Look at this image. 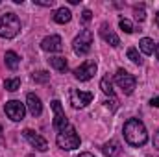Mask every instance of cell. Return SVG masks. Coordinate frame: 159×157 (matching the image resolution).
<instances>
[{"instance_id":"d4e9b609","label":"cell","mask_w":159,"mask_h":157,"mask_svg":"<svg viewBox=\"0 0 159 157\" xmlns=\"http://www.w3.org/2000/svg\"><path fill=\"white\" fill-rule=\"evenodd\" d=\"M34 2H35L37 6H44V7H52V6L56 4L54 0H44V2H43V0H34Z\"/></svg>"},{"instance_id":"7402d4cb","label":"cell","mask_w":159,"mask_h":157,"mask_svg":"<svg viewBox=\"0 0 159 157\" xmlns=\"http://www.w3.org/2000/svg\"><path fill=\"white\" fill-rule=\"evenodd\" d=\"M32 79H34L35 83H46V81L50 79V72H46V70H37V72L32 74Z\"/></svg>"},{"instance_id":"44dd1931","label":"cell","mask_w":159,"mask_h":157,"mask_svg":"<svg viewBox=\"0 0 159 157\" xmlns=\"http://www.w3.org/2000/svg\"><path fill=\"white\" fill-rule=\"evenodd\" d=\"M4 87H6V91L15 92V91H19V89H20V79H19V78L6 79V81H4Z\"/></svg>"},{"instance_id":"f546056e","label":"cell","mask_w":159,"mask_h":157,"mask_svg":"<svg viewBox=\"0 0 159 157\" xmlns=\"http://www.w3.org/2000/svg\"><path fill=\"white\" fill-rule=\"evenodd\" d=\"M154 52H156V56H157V59H159V43L156 44V50H154Z\"/></svg>"},{"instance_id":"83f0119b","label":"cell","mask_w":159,"mask_h":157,"mask_svg":"<svg viewBox=\"0 0 159 157\" xmlns=\"http://www.w3.org/2000/svg\"><path fill=\"white\" fill-rule=\"evenodd\" d=\"M154 146H156V148L159 150V129H157V133L154 135Z\"/></svg>"},{"instance_id":"603a6c76","label":"cell","mask_w":159,"mask_h":157,"mask_svg":"<svg viewBox=\"0 0 159 157\" xmlns=\"http://www.w3.org/2000/svg\"><path fill=\"white\" fill-rule=\"evenodd\" d=\"M133 13H135V19H137L139 22H143V20L146 19V7H144V4L135 6V7H133Z\"/></svg>"},{"instance_id":"6da1fadb","label":"cell","mask_w":159,"mask_h":157,"mask_svg":"<svg viewBox=\"0 0 159 157\" xmlns=\"http://www.w3.org/2000/svg\"><path fill=\"white\" fill-rule=\"evenodd\" d=\"M124 139L131 146H144L148 142V131L139 118H129L124 124Z\"/></svg>"},{"instance_id":"e0dca14e","label":"cell","mask_w":159,"mask_h":157,"mask_svg":"<svg viewBox=\"0 0 159 157\" xmlns=\"http://www.w3.org/2000/svg\"><path fill=\"white\" fill-rule=\"evenodd\" d=\"M4 59H6V65H7V69H11V70H17L19 69V63H20V57L13 52V50H9V52H6V56H4Z\"/></svg>"},{"instance_id":"2e32d148","label":"cell","mask_w":159,"mask_h":157,"mask_svg":"<svg viewBox=\"0 0 159 157\" xmlns=\"http://www.w3.org/2000/svg\"><path fill=\"white\" fill-rule=\"evenodd\" d=\"M48 63H50V67H52V69H56L57 72H67V69H69L67 59H65V57H61V56L50 57V59H48Z\"/></svg>"},{"instance_id":"7a4b0ae2","label":"cell","mask_w":159,"mask_h":157,"mask_svg":"<svg viewBox=\"0 0 159 157\" xmlns=\"http://www.w3.org/2000/svg\"><path fill=\"white\" fill-rule=\"evenodd\" d=\"M80 142H81V139H80L78 131H76V128L70 126V124H69L63 131H59L57 137H56V144H57L61 150H67V152L80 148Z\"/></svg>"},{"instance_id":"4fadbf2b","label":"cell","mask_w":159,"mask_h":157,"mask_svg":"<svg viewBox=\"0 0 159 157\" xmlns=\"http://www.w3.org/2000/svg\"><path fill=\"white\" fill-rule=\"evenodd\" d=\"M100 35H102V39L106 41V43H109L113 48H117V46H120V39L117 37V34L107 26V22H104L102 26H100Z\"/></svg>"},{"instance_id":"9c48e42d","label":"cell","mask_w":159,"mask_h":157,"mask_svg":"<svg viewBox=\"0 0 159 157\" xmlns=\"http://www.w3.org/2000/svg\"><path fill=\"white\" fill-rule=\"evenodd\" d=\"M52 111H54V129L56 131H63L67 126H69V120L65 117V111H63V105L59 100H52Z\"/></svg>"},{"instance_id":"30bf717a","label":"cell","mask_w":159,"mask_h":157,"mask_svg":"<svg viewBox=\"0 0 159 157\" xmlns=\"http://www.w3.org/2000/svg\"><path fill=\"white\" fill-rule=\"evenodd\" d=\"M22 135H24V139H26L35 150H39V152H46V150H48V142L41 137L39 133H35L34 129H24Z\"/></svg>"},{"instance_id":"484cf974","label":"cell","mask_w":159,"mask_h":157,"mask_svg":"<svg viewBox=\"0 0 159 157\" xmlns=\"http://www.w3.org/2000/svg\"><path fill=\"white\" fill-rule=\"evenodd\" d=\"M91 19H93V13H91L89 9H85V11L81 13V20H83V22H89Z\"/></svg>"},{"instance_id":"f1b7e54d","label":"cell","mask_w":159,"mask_h":157,"mask_svg":"<svg viewBox=\"0 0 159 157\" xmlns=\"http://www.w3.org/2000/svg\"><path fill=\"white\" fill-rule=\"evenodd\" d=\"M78 157H94L93 154H89V152H83V154H80Z\"/></svg>"},{"instance_id":"277c9868","label":"cell","mask_w":159,"mask_h":157,"mask_svg":"<svg viewBox=\"0 0 159 157\" xmlns=\"http://www.w3.org/2000/svg\"><path fill=\"white\" fill-rule=\"evenodd\" d=\"M91 44H93V32L91 30H83L80 32V35L72 41V50L76 56H87L91 52Z\"/></svg>"},{"instance_id":"ba28073f","label":"cell","mask_w":159,"mask_h":157,"mask_svg":"<svg viewBox=\"0 0 159 157\" xmlns=\"http://www.w3.org/2000/svg\"><path fill=\"white\" fill-rule=\"evenodd\" d=\"M96 61H91V59H87V61H83L81 65H80L78 69H74V78L80 79V81H89V79L93 78L94 74H96Z\"/></svg>"},{"instance_id":"52a82bcc","label":"cell","mask_w":159,"mask_h":157,"mask_svg":"<svg viewBox=\"0 0 159 157\" xmlns=\"http://www.w3.org/2000/svg\"><path fill=\"white\" fill-rule=\"evenodd\" d=\"M94 94L93 92H87V91H80V89H72L70 91V104L74 109H83L87 107L91 102H93Z\"/></svg>"},{"instance_id":"5bb4252c","label":"cell","mask_w":159,"mask_h":157,"mask_svg":"<svg viewBox=\"0 0 159 157\" xmlns=\"http://www.w3.org/2000/svg\"><path fill=\"white\" fill-rule=\"evenodd\" d=\"M102 152H104V155H107V157H117L120 154V144H119V141H109V142H106L104 146H102Z\"/></svg>"},{"instance_id":"7c38bea8","label":"cell","mask_w":159,"mask_h":157,"mask_svg":"<svg viewBox=\"0 0 159 157\" xmlns=\"http://www.w3.org/2000/svg\"><path fill=\"white\" fill-rule=\"evenodd\" d=\"M26 107H28V111H30L32 117H39L41 113H43L41 98L37 96V94H34V92H30V94L26 96Z\"/></svg>"},{"instance_id":"4dcf8cb0","label":"cell","mask_w":159,"mask_h":157,"mask_svg":"<svg viewBox=\"0 0 159 157\" xmlns=\"http://www.w3.org/2000/svg\"><path fill=\"white\" fill-rule=\"evenodd\" d=\"M156 24H157V28H159V11H157V15H156Z\"/></svg>"},{"instance_id":"ac0fdd59","label":"cell","mask_w":159,"mask_h":157,"mask_svg":"<svg viewBox=\"0 0 159 157\" xmlns=\"http://www.w3.org/2000/svg\"><path fill=\"white\" fill-rule=\"evenodd\" d=\"M139 48H141V52H143V54L150 56V54H154L156 44H154V41L150 39V37H143V39L139 41Z\"/></svg>"},{"instance_id":"5b68a950","label":"cell","mask_w":159,"mask_h":157,"mask_svg":"<svg viewBox=\"0 0 159 157\" xmlns=\"http://www.w3.org/2000/svg\"><path fill=\"white\" fill-rule=\"evenodd\" d=\"M115 83L122 89V92H124V94H131V92L135 91L137 79H135L133 74H129L128 70L119 69V70H117V74H115Z\"/></svg>"},{"instance_id":"ffe728a7","label":"cell","mask_w":159,"mask_h":157,"mask_svg":"<svg viewBox=\"0 0 159 157\" xmlns=\"http://www.w3.org/2000/svg\"><path fill=\"white\" fill-rule=\"evenodd\" d=\"M126 56H128V59H129L131 63H135V65H143V57H141V54H139L137 48H128Z\"/></svg>"},{"instance_id":"d6986e66","label":"cell","mask_w":159,"mask_h":157,"mask_svg":"<svg viewBox=\"0 0 159 157\" xmlns=\"http://www.w3.org/2000/svg\"><path fill=\"white\" fill-rule=\"evenodd\" d=\"M100 89H102V92L104 94H107V96H115V91H113V83H111V79L109 76H104V78L100 79Z\"/></svg>"},{"instance_id":"8992f818","label":"cell","mask_w":159,"mask_h":157,"mask_svg":"<svg viewBox=\"0 0 159 157\" xmlns=\"http://www.w3.org/2000/svg\"><path fill=\"white\" fill-rule=\"evenodd\" d=\"M4 111H6L7 118H11L13 122H20L24 118V115H26V105L20 104L19 100H9L4 105Z\"/></svg>"},{"instance_id":"8fae6325","label":"cell","mask_w":159,"mask_h":157,"mask_svg":"<svg viewBox=\"0 0 159 157\" xmlns=\"http://www.w3.org/2000/svg\"><path fill=\"white\" fill-rule=\"evenodd\" d=\"M41 48L44 50V52H61L63 50V41L59 35H48V37H44V39L41 41Z\"/></svg>"},{"instance_id":"4316f807","label":"cell","mask_w":159,"mask_h":157,"mask_svg":"<svg viewBox=\"0 0 159 157\" xmlns=\"http://www.w3.org/2000/svg\"><path fill=\"white\" fill-rule=\"evenodd\" d=\"M150 105H152V107H159V96H156V98L150 100Z\"/></svg>"},{"instance_id":"3957f363","label":"cell","mask_w":159,"mask_h":157,"mask_svg":"<svg viewBox=\"0 0 159 157\" xmlns=\"http://www.w3.org/2000/svg\"><path fill=\"white\" fill-rule=\"evenodd\" d=\"M20 32V20L15 13H4L0 17V37L13 39Z\"/></svg>"},{"instance_id":"9a60e30c","label":"cell","mask_w":159,"mask_h":157,"mask_svg":"<svg viewBox=\"0 0 159 157\" xmlns=\"http://www.w3.org/2000/svg\"><path fill=\"white\" fill-rule=\"evenodd\" d=\"M70 19H72V13H70V9H67V7H59V9L54 13V20H56L57 24H67V22H70Z\"/></svg>"},{"instance_id":"1f68e13d","label":"cell","mask_w":159,"mask_h":157,"mask_svg":"<svg viewBox=\"0 0 159 157\" xmlns=\"http://www.w3.org/2000/svg\"><path fill=\"white\" fill-rule=\"evenodd\" d=\"M0 141H2V126H0Z\"/></svg>"},{"instance_id":"cb8c5ba5","label":"cell","mask_w":159,"mask_h":157,"mask_svg":"<svg viewBox=\"0 0 159 157\" xmlns=\"http://www.w3.org/2000/svg\"><path fill=\"white\" fill-rule=\"evenodd\" d=\"M119 26H120V30L126 32V34H133V32H135V30H133V24H131L128 19H120Z\"/></svg>"}]
</instances>
